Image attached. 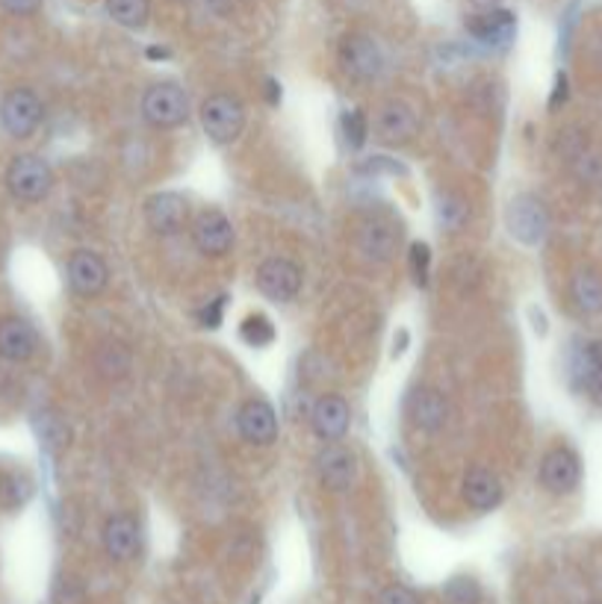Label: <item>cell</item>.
Returning a JSON list of instances; mask_svg holds the SVG:
<instances>
[{
    "label": "cell",
    "mask_w": 602,
    "mask_h": 604,
    "mask_svg": "<svg viewBox=\"0 0 602 604\" xmlns=\"http://www.w3.org/2000/svg\"><path fill=\"white\" fill-rule=\"evenodd\" d=\"M139 110L142 118L150 127L172 131V127H180L189 118V95L184 92V86H177L172 80H163V83L145 88Z\"/></svg>",
    "instance_id": "obj_1"
},
{
    "label": "cell",
    "mask_w": 602,
    "mask_h": 604,
    "mask_svg": "<svg viewBox=\"0 0 602 604\" xmlns=\"http://www.w3.org/2000/svg\"><path fill=\"white\" fill-rule=\"evenodd\" d=\"M198 115H201V127L212 145L237 142L246 127V106L239 104L237 95H228V92H216L207 97Z\"/></svg>",
    "instance_id": "obj_2"
},
{
    "label": "cell",
    "mask_w": 602,
    "mask_h": 604,
    "mask_svg": "<svg viewBox=\"0 0 602 604\" xmlns=\"http://www.w3.org/2000/svg\"><path fill=\"white\" fill-rule=\"evenodd\" d=\"M505 225H508V233L522 246H540L549 233L547 204L531 192L513 195L505 210Z\"/></svg>",
    "instance_id": "obj_3"
},
{
    "label": "cell",
    "mask_w": 602,
    "mask_h": 604,
    "mask_svg": "<svg viewBox=\"0 0 602 604\" xmlns=\"http://www.w3.org/2000/svg\"><path fill=\"white\" fill-rule=\"evenodd\" d=\"M7 189L18 201L39 204L53 189L51 166L42 157H35V154H21V157L9 163Z\"/></svg>",
    "instance_id": "obj_4"
},
{
    "label": "cell",
    "mask_w": 602,
    "mask_h": 604,
    "mask_svg": "<svg viewBox=\"0 0 602 604\" xmlns=\"http://www.w3.org/2000/svg\"><path fill=\"white\" fill-rule=\"evenodd\" d=\"M44 118L42 97L33 88L18 86L9 88L3 101H0V127L12 136V139H27L39 131Z\"/></svg>",
    "instance_id": "obj_5"
},
{
    "label": "cell",
    "mask_w": 602,
    "mask_h": 604,
    "mask_svg": "<svg viewBox=\"0 0 602 604\" xmlns=\"http://www.w3.org/2000/svg\"><path fill=\"white\" fill-rule=\"evenodd\" d=\"M255 283L260 295L274 304H290L301 292V269L287 257H269L257 265Z\"/></svg>",
    "instance_id": "obj_6"
},
{
    "label": "cell",
    "mask_w": 602,
    "mask_h": 604,
    "mask_svg": "<svg viewBox=\"0 0 602 604\" xmlns=\"http://www.w3.org/2000/svg\"><path fill=\"white\" fill-rule=\"evenodd\" d=\"M538 478L540 487L552 492V496H567V492H573L579 487V481H582V460H579L573 448H549L543 460H540Z\"/></svg>",
    "instance_id": "obj_7"
},
{
    "label": "cell",
    "mask_w": 602,
    "mask_h": 604,
    "mask_svg": "<svg viewBox=\"0 0 602 604\" xmlns=\"http://www.w3.org/2000/svg\"><path fill=\"white\" fill-rule=\"evenodd\" d=\"M398 242H402V225L387 212L366 216L357 228V248L378 263H387L396 254Z\"/></svg>",
    "instance_id": "obj_8"
},
{
    "label": "cell",
    "mask_w": 602,
    "mask_h": 604,
    "mask_svg": "<svg viewBox=\"0 0 602 604\" xmlns=\"http://www.w3.org/2000/svg\"><path fill=\"white\" fill-rule=\"evenodd\" d=\"M340 65L349 77L354 80H375L384 71V53L370 35L349 33L340 42Z\"/></svg>",
    "instance_id": "obj_9"
},
{
    "label": "cell",
    "mask_w": 602,
    "mask_h": 604,
    "mask_svg": "<svg viewBox=\"0 0 602 604\" xmlns=\"http://www.w3.org/2000/svg\"><path fill=\"white\" fill-rule=\"evenodd\" d=\"M372 131H375V139L398 148L419 133V118H416L414 106H407L405 101H387L378 106Z\"/></svg>",
    "instance_id": "obj_10"
},
{
    "label": "cell",
    "mask_w": 602,
    "mask_h": 604,
    "mask_svg": "<svg viewBox=\"0 0 602 604\" xmlns=\"http://www.w3.org/2000/svg\"><path fill=\"white\" fill-rule=\"evenodd\" d=\"M316 475L319 483L328 492L352 490L354 478H357V457L352 448L340 446V442H328L316 455Z\"/></svg>",
    "instance_id": "obj_11"
},
{
    "label": "cell",
    "mask_w": 602,
    "mask_h": 604,
    "mask_svg": "<svg viewBox=\"0 0 602 604\" xmlns=\"http://www.w3.org/2000/svg\"><path fill=\"white\" fill-rule=\"evenodd\" d=\"M69 287L77 299H95L106 290V281H110V269L95 251H86L80 248L69 257Z\"/></svg>",
    "instance_id": "obj_12"
},
{
    "label": "cell",
    "mask_w": 602,
    "mask_h": 604,
    "mask_svg": "<svg viewBox=\"0 0 602 604\" xmlns=\"http://www.w3.org/2000/svg\"><path fill=\"white\" fill-rule=\"evenodd\" d=\"M193 246L204 257H225L233 248V225L225 212L204 210L193 221Z\"/></svg>",
    "instance_id": "obj_13"
},
{
    "label": "cell",
    "mask_w": 602,
    "mask_h": 604,
    "mask_svg": "<svg viewBox=\"0 0 602 604\" xmlns=\"http://www.w3.org/2000/svg\"><path fill=\"white\" fill-rule=\"evenodd\" d=\"M310 425L322 442H340L352 428V410L343 395H322L310 410Z\"/></svg>",
    "instance_id": "obj_14"
},
{
    "label": "cell",
    "mask_w": 602,
    "mask_h": 604,
    "mask_svg": "<svg viewBox=\"0 0 602 604\" xmlns=\"http://www.w3.org/2000/svg\"><path fill=\"white\" fill-rule=\"evenodd\" d=\"M237 430L251 446H272L278 439V416L272 404L263 398H248L237 413Z\"/></svg>",
    "instance_id": "obj_15"
},
{
    "label": "cell",
    "mask_w": 602,
    "mask_h": 604,
    "mask_svg": "<svg viewBox=\"0 0 602 604\" xmlns=\"http://www.w3.org/2000/svg\"><path fill=\"white\" fill-rule=\"evenodd\" d=\"M142 212H145V221L154 233L172 237L177 230H184L186 219H189V204H186L184 195L157 192L145 201Z\"/></svg>",
    "instance_id": "obj_16"
},
{
    "label": "cell",
    "mask_w": 602,
    "mask_h": 604,
    "mask_svg": "<svg viewBox=\"0 0 602 604\" xmlns=\"http://www.w3.org/2000/svg\"><path fill=\"white\" fill-rule=\"evenodd\" d=\"M467 30L476 42L487 44V48H508L517 33V18L508 9L494 7L469 18Z\"/></svg>",
    "instance_id": "obj_17"
},
{
    "label": "cell",
    "mask_w": 602,
    "mask_h": 604,
    "mask_svg": "<svg viewBox=\"0 0 602 604\" xmlns=\"http://www.w3.org/2000/svg\"><path fill=\"white\" fill-rule=\"evenodd\" d=\"M407 413H411V419H414L416 428L428 430V434H437V430L446 425L449 419V402H446V395L440 389H434V386H419L414 395H411V402H407Z\"/></svg>",
    "instance_id": "obj_18"
},
{
    "label": "cell",
    "mask_w": 602,
    "mask_h": 604,
    "mask_svg": "<svg viewBox=\"0 0 602 604\" xmlns=\"http://www.w3.org/2000/svg\"><path fill=\"white\" fill-rule=\"evenodd\" d=\"M104 552L113 558V561L124 563L131 561L133 554L139 552V525L136 519L127 517V513H115L104 522Z\"/></svg>",
    "instance_id": "obj_19"
},
{
    "label": "cell",
    "mask_w": 602,
    "mask_h": 604,
    "mask_svg": "<svg viewBox=\"0 0 602 604\" xmlns=\"http://www.w3.org/2000/svg\"><path fill=\"white\" fill-rule=\"evenodd\" d=\"M502 481H499V475L494 469H487V466H473L464 478V499L473 510H494L502 504Z\"/></svg>",
    "instance_id": "obj_20"
},
{
    "label": "cell",
    "mask_w": 602,
    "mask_h": 604,
    "mask_svg": "<svg viewBox=\"0 0 602 604\" xmlns=\"http://www.w3.org/2000/svg\"><path fill=\"white\" fill-rule=\"evenodd\" d=\"M39 348V333L24 319H3L0 322V357L9 363H27Z\"/></svg>",
    "instance_id": "obj_21"
},
{
    "label": "cell",
    "mask_w": 602,
    "mask_h": 604,
    "mask_svg": "<svg viewBox=\"0 0 602 604\" xmlns=\"http://www.w3.org/2000/svg\"><path fill=\"white\" fill-rule=\"evenodd\" d=\"M573 377L575 384L588 393V398L596 407H602V342H588L575 351Z\"/></svg>",
    "instance_id": "obj_22"
},
{
    "label": "cell",
    "mask_w": 602,
    "mask_h": 604,
    "mask_svg": "<svg viewBox=\"0 0 602 604\" xmlns=\"http://www.w3.org/2000/svg\"><path fill=\"white\" fill-rule=\"evenodd\" d=\"M570 295L573 304L579 306L582 315H600L602 313V274L596 269H579L570 283Z\"/></svg>",
    "instance_id": "obj_23"
},
{
    "label": "cell",
    "mask_w": 602,
    "mask_h": 604,
    "mask_svg": "<svg viewBox=\"0 0 602 604\" xmlns=\"http://www.w3.org/2000/svg\"><path fill=\"white\" fill-rule=\"evenodd\" d=\"M106 12L115 24L127 30H142L150 18V0H106Z\"/></svg>",
    "instance_id": "obj_24"
},
{
    "label": "cell",
    "mask_w": 602,
    "mask_h": 604,
    "mask_svg": "<svg viewBox=\"0 0 602 604\" xmlns=\"http://www.w3.org/2000/svg\"><path fill=\"white\" fill-rule=\"evenodd\" d=\"M437 219L443 228L460 230L469 221V204L455 192H440L437 195Z\"/></svg>",
    "instance_id": "obj_25"
},
{
    "label": "cell",
    "mask_w": 602,
    "mask_h": 604,
    "mask_svg": "<svg viewBox=\"0 0 602 604\" xmlns=\"http://www.w3.org/2000/svg\"><path fill=\"white\" fill-rule=\"evenodd\" d=\"M33 496V483L27 481L24 475H0V508L15 510L27 504V499Z\"/></svg>",
    "instance_id": "obj_26"
},
{
    "label": "cell",
    "mask_w": 602,
    "mask_h": 604,
    "mask_svg": "<svg viewBox=\"0 0 602 604\" xmlns=\"http://www.w3.org/2000/svg\"><path fill=\"white\" fill-rule=\"evenodd\" d=\"M239 336H242V342H248L251 348H266V345H272L274 342V324L260 313L248 315L246 322L239 324Z\"/></svg>",
    "instance_id": "obj_27"
},
{
    "label": "cell",
    "mask_w": 602,
    "mask_h": 604,
    "mask_svg": "<svg viewBox=\"0 0 602 604\" xmlns=\"http://www.w3.org/2000/svg\"><path fill=\"white\" fill-rule=\"evenodd\" d=\"M343 136L349 148H363L366 136H370V118L363 110H352L343 115Z\"/></svg>",
    "instance_id": "obj_28"
},
{
    "label": "cell",
    "mask_w": 602,
    "mask_h": 604,
    "mask_svg": "<svg viewBox=\"0 0 602 604\" xmlns=\"http://www.w3.org/2000/svg\"><path fill=\"white\" fill-rule=\"evenodd\" d=\"M443 598L449 604H478L481 598V590L473 579L467 575H458V579H452L446 587H443Z\"/></svg>",
    "instance_id": "obj_29"
},
{
    "label": "cell",
    "mask_w": 602,
    "mask_h": 604,
    "mask_svg": "<svg viewBox=\"0 0 602 604\" xmlns=\"http://www.w3.org/2000/svg\"><path fill=\"white\" fill-rule=\"evenodd\" d=\"M411 272H414V281L419 287L428 283V274H432V248L425 242H414L411 246Z\"/></svg>",
    "instance_id": "obj_30"
},
{
    "label": "cell",
    "mask_w": 602,
    "mask_h": 604,
    "mask_svg": "<svg viewBox=\"0 0 602 604\" xmlns=\"http://www.w3.org/2000/svg\"><path fill=\"white\" fill-rule=\"evenodd\" d=\"M378 604H419L414 590L402 587V584H390V587L381 590Z\"/></svg>",
    "instance_id": "obj_31"
},
{
    "label": "cell",
    "mask_w": 602,
    "mask_h": 604,
    "mask_svg": "<svg viewBox=\"0 0 602 604\" xmlns=\"http://www.w3.org/2000/svg\"><path fill=\"white\" fill-rule=\"evenodd\" d=\"M42 3L44 0H0V9L9 12V15L27 18V15H35V12L42 9Z\"/></svg>",
    "instance_id": "obj_32"
},
{
    "label": "cell",
    "mask_w": 602,
    "mask_h": 604,
    "mask_svg": "<svg viewBox=\"0 0 602 604\" xmlns=\"http://www.w3.org/2000/svg\"><path fill=\"white\" fill-rule=\"evenodd\" d=\"M357 171H366V175H375V171H393V175H405V168L393 166V163H387L384 157H372L370 163L357 166Z\"/></svg>",
    "instance_id": "obj_33"
},
{
    "label": "cell",
    "mask_w": 602,
    "mask_h": 604,
    "mask_svg": "<svg viewBox=\"0 0 602 604\" xmlns=\"http://www.w3.org/2000/svg\"><path fill=\"white\" fill-rule=\"evenodd\" d=\"M225 301H228V299L221 295V299H216L210 306H207V310H204V313H201L204 327H219V324H221V310H225Z\"/></svg>",
    "instance_id": "obj_34"
},
{
    "label": "cell",
    "mask_w": 602,
    "mask_h": 604,
    "mask_svg": "<svg viewBox=\"0 0 602 604\" xmlns=\"http://www.w3.org/2000/svg\"><path fill=\"white\" fill-rule=\"evenodd\" d=\"M564 97H567V77H564V74H558V80H556V95H552V106L564 104Z\"/></svg>",
    "instance_id": "obj_35"
},
{
    "label": "cell",
    "mask_w": 602,
    "mask_h": 604,
    "mask_svg": "<svg viewBox=\"0 0 602 604\" xmlns=\"http://www.w3.org/2000/svg\"><path fill=\"white\" fill-rule=\"evenodd\" d=\"M266 88H269V104H278V101H281V86H278L274 80H269Z\"/></svg>",
    "instance_id": "obj_36"
},
{
    "label": "cell",
    "mask_w": 602,
    "mask_h": 604,
    "mask_svg": "<svg viewBox=\"0 0 602 604\" xmlns=\"http://www.w3.org/2000/svg\"><path fill=\"white\" fill-rule=\"evenodd\" d=\"M496 3H499V0H473V7L478 9H494Z\"/></svg>",
    "instance_id": "obj_37"
},
{
    "label": "cell",
    "mask_w": 602,
    "mask_h": 604,
    "mask_svg": "<svg viewBox=\"0 0 602 604\" xmlns=\"http://www.w3.org/2000/svg\"><path fill=\"white\" fill-rule=\"evenodd\" d=\"M148 56H154V60H157V56H168V51H157V48H150Z\"/></svg>",
    "instance_id": "obj_38"
},
{
    "label": "cell",
    "mask_w": 602,
    "mask_h": 604,
    "mask_svg": "<svg viewBox=\"0 0 602 604\" xmlns=\"http://www.w3.org/2000/svg\"><path fill=\"white\" fill-rule=\"evenodd\" d=\"M596 60L602 62V35H600V42H596Z\"/></svg>",
    "instance_id": "obj_39"
},
{
    "label": "cell",
    "mask_w": 602,
    "mask_h": 604,
    "mask_svg": "<svg viewBox=\"0 0 602 604\" xmlns=\"http://www.w3.org/2000/svg\"><path fill=\"white\" fill-rule=\"evenodd\" d=\"M591 604H600V602H591Z\"/></svg>",
    "instance_id": "obj_40"
}]
</instances>
